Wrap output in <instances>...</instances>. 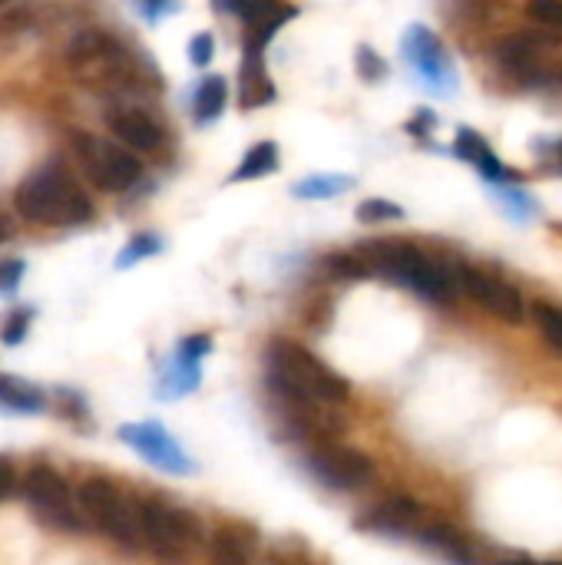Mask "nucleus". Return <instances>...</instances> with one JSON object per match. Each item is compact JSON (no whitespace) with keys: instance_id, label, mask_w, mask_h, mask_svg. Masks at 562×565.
I'll return each instance as SVG.
<instances>
[{"instance_id":"obj_1","label":"nucleus","mask_w":562,"mask_h":565,"mask_svg":"<svg viewBox=\"0 0 562 565\" xmlns=\"http://www.w3.org/2000/svg\"><path fill=\"white\" fill-rule=\"evenodd\" d=\"M265 364H268L265 384L275 397L321 404V407L344 404L351 397V384L298 341L275 338L265 351Z\"/></svg>"},{"instance_id":"obj_2","label":"nucleus","mask_w":562,"mask_h":565,"mask_svg":"<svg viewBox=\"0 0 562 565\" xmlns=\"http://www.w3.org/2000/svg\"><path fill=\"white\" fill-rule=\"evenodd\" d=\"M358 258L368 265V271H378L411 291H417L421 298L434 301V305H454L457 301V281L454 275L437 265L434 258H427L417 245L411 242H371L358 252Z\"/></svg>"},{"instance_id":"obj_3","label":"nucleus","mask_w":562,"mask_h":565,"mask_svg":"<svg viewBox=\"0 0 562 565\" xmlns=\"http://www.w3.org/2000/svg\"><path fill=\"white\" fill-rule=\"evenodd\" d=\"M13 205L26 222L36 225H79L93 218V202L63 166H46L26 175L17 185Z\"/></svg>"},{"instance_id":"obj_4","label":"nucleus","mask_w":562,"mask_h":565,"mask_svg":"<svg viewBox=\"0 0 562 565\" xmlns=\"http://www.w3.org/2000/svg\"><path fill=\"white\" fill-rule=\"evenodd\" d=\"M139 530H142V546H149L156 559L166 565H185L205 543L202 520L192 510L169 507L159 500L139 503Z\"/></svg>"},{"instance_id":"obj_5","label":"nucleus","mask_w":562,"mask_h":565,"mask_svg":"<svg viewBox=\"0 0 562 565\" xmlns=\"http://www.w3.org/2000/svg\"><path fill=\"white\" fill-rule=\"evenodd\" d=\"M76 510L83 523L96 526L99 533L113 536L116 543L139 550L142 546V530H139V507H132L119 487L106 477H89L76 490Z\"/></svg>"},{"instance_id":"obj_6","label":"nucleus","mask_w":562,"mask_h":565,"mask_svg":"<svg viewBox=\"0 0 562 565\" xmlns=\"http://www.w3.org/2000/svg\"><path fill=\"white\" fill-rule=\"evenodd\" d=\"M23 500L26 507L33 510V516L50 526V530H60V533H79L86 523L76 510V497L73 490L66 487V480L46 467V463H36L30 467V473L23 477Z\"/></svg>"},{"instance_id":"obj_7","label":"nucleus","mask_w":562,"mask_h":565,"mask_svg":"<svg viewBox=\"0 0 562 565\" xmlns=\"http://www.w3.org/2000/svg\"><path fill=\"white\" fill-rule=\"evenodd\" d=\"M73 149L79 156V166H83L86 179L96 189L123 192V189H129L142 175V166H139L136 152H129L123 146L103 142V139L86 136V132H73Z\"/></svg>"},{"instance_id":"obj_8","label":"nucleus","mask_w":562,"mask_h":565,"mask_svg":"<svg viewBox=\"0 0 562 565\" xmlns=\"http://www.w3.org/2000/svg\"><path fill=\"white\" fill-rule=\"evenodd\" d=\"M305 467L308 473L328 487V490H338V493H348V490H361L364 483H371L374 477V463L368 454L354 450V447H344V444H335V440H325L318 444L308 457H305Z\"/></svg>"},{"instance_id":"obj_9","label":"nucleus","mask_w":562,"mask_h":565,"mask_svg":"<svg viewBox=\"0 0 562 565\" xmlns=\"http://www.w3.org/2000/svg\"><path fill=\"white\" fill-rule=\"evenodd\" d=\"M116 437L129 450H136L149 467H156L162 473H172V477H192L195 473L192 457L179 447V440L162 424H152V420H146V424H123L116 430Z\"/></svg>"},{"instance_id":"obj_10","label":"nucleus","mask_w":562,"mask_h":565,"mask_svg":"<svg viewBox=\"0 0 562 565\" xmlns=\"http://www.w3.org/2000/svg\"><path fill=\"white\" fill-rule=\"evenodd\" d=\"M460 288L477 305H484L490 315H497L500 321H507V324L523 321L527 305H523V295L510 281H503V278H497L490 271H480V268H460Z\"/></svg>"},{"instance_id":"obj_11","label":"nucleus","mask_w":562,"mask_h":565,"mask_svg":"<svg viewBox=\"0 0 562 565\" xmlns=\"http://www.w3.org/2000/svg\"><path fill=\"white\" fill-rule=\"evenodd\" d=\"M417 526H421V507L411 497H391L358 520L361 533H378V536H407Z\"/></svg>"},{"instance_id":"obj_12","label":"nucleus","mask_w":562,"mask_h":565,"mask_svg":"<svg viewBox=\"0 0 562 565\" xmlns=\"http://www.w3.org/2000/svg\"><path fill=\"white\" fill-rule=\"evenodd\" d=\"M242 20H245V43L252 46H265L275 30L295 17V10L282 0H238V10H235Z\"/></svg>"},{"instance_id":"obj_13","label":"nucleus","mask_w":562,"mask_h":565,"mask_svg":"<svg viewBox=\"0 0 562 565\" xmlns=\"http://www.w3.org/2000/svg\"><path fill=\"white\" fill-rule=\"evenodd\" d=\"M262 50L265 46L245 43V53H242V66H238V103L245 109H258V106H268L275 99V86L268 79Z\"/></svg>"},{"instance_id":"obj_14","label":"nucleus","mask_w":562,"mask_h":565,"mask_svg":"<svg viewBox=\"0 0 562 565\" xmlns=\"http://www.w3.org/2000/svg\"><path fill=\"white\" fill-rule=\"evenodd\" d=\"M109 129L116 132V139L129 149V152H152L162 139L159 126L139 113V109H119L109 116Z\"/></svg>"},{"instance_id":"obj_15","label":"nucleus","mask_w":562,"mask_h":565,"mask_svg":"<svg viewBox=\"0 0 562 565\" xmlns=\"http://www.w3.org/2000/svg\"><path fill=\"white\" fill-rule=\"evenodd\" d=\"M0 407L7 414H43L46 411V394L13 374H0Z\"/></svg>"},{"instance_id":"obj_16","label":"nucleus","mask_w":562,"mask_h":565,"mask_svg":"<svg viewBox=\"0 0 562 565\" xmlns=\"http://www.w3.org/2000/svg\"><path fill=\"white\" fill-rule=\"evenodd\" d=\"M252 550H255V543H252V533L245 526H225L215 533L205 565H248Z\"/></svg>"},{"instance_id":"obj_17","label":"nucleus","mask_w":562,"mask_h":565,"mask_svg":"<svg viewBox=\"0 0 562 565\" xmlns=\"http://www.w3.org/2000/svg\"><path fill=\"white\" fill-rule=\"evenodd\" d=\"M457 152H460L467 162H474L487 179H503V175H507L503 166L497 162V156L487 149V142H484L474 129H460V136H457Z\"/></svg>"},{"instance_id":"obj_18","label":"nucleus","mask_w":562,"mask_h":565,"mask_svg":"<svg viewBox=\"0 0 562 565\" xmlns=\"http://www.w3.org/2000/svg\"><path fill=\"white\" fill-rule=\"evenodd\" d=\"M199 381H202V374H199V364L176 358V364H172V367L166 371V377L159 381V391H156V397H162V401L182 397V394L195 391V387H199Z\"/></svg>"},{"instance_id":"obj_19","label":"nucleus","mask_w":562,"mask_h":565,"mask_svg":"<svg viewBox=\"0 0 562 565\" xmlns=\"http://www.w3.org/2000/svg\"><path fill=\"white\" fill-rule=\"evenodd\" d=\"M417 540L437 553H444L447 559H457V563H470V553H467V543L444 523H431L424 530H417Z\"/></svg>"},{"instance_id":"obj_20","label":"nucleus","mask_w":562,"mask_h":565,"mask_svg":"<svg viewBox=\"0 0 562 565\" xmlns=\"http://www.w3.org/2000/svg\"><path fill=\"white\" fill-rule=\"evenodd\" d=\"M278 169V146L275 142H258L245 152V159L238 162V169L232 172V182H242V179H262L268 172Z\"/></svg>"},{"instance_id":"obj_21","label":"nucleus","mask_w":562,"mask_h":565,"mask_svg":"<svg viewBox=\"0 0 562 565\" xmlns=\"http://www.w3.org/2000/svg\"><path fill=\"white\" fill-rule=\"evenodd\" d=\"M225 96H229L225 79L222 76H205L202 86H199V93H195V122L219 119L222 109H225Z\"/></svg>"},{"instance_id":"obj_22","label":"nucleus","mask_w":562,"mask_h":565,"mask_svg":"<svg viewBox=\"0 0 562 565\" xmlns=\"http://www.w3.org/2000/svg\"><path fill=\"white\" fill-rule=\"evenodd\" d=\"M351 185H354L351 175H311V179L298 182L291 192H295L298 199H331V195L348 192Z\"/></svg>"},{"instance_id":"obj_23","label":"nucleus","mask_w":562,"mask_h":565,"mask_svg":"<svg viewBox=\"0 0 562 565\" xmlns=\"http://www.w3.org/2000/svg\"><path fill=\"white\" fill-rule=\"evenodd\" d=\"M533 321H537L540 334L547 338V344L562 354V308L550 305V301H537L533 305Z\"/></svg>"},{"instance_id":"obj_24","label":"nucleus","mask_w":562,"mask_h":565,"mask_svg":"<svg viewBox=\"0 0 562 565\" xmlns=\"http://www.w3.org/2000/svg\"><path fill=\"white\" fill-rule=\"evenodd\" d=\"M156 252H162V238H156V235H136V238L119 252L116 268H132L136 262H142V258H149V255H156Z\"/></svg>"},{"instance_id":"obj_25","label":"nucleus","mask_w":562,"mask_h":565,"mask_svg":"<svg viewBox=\"0 0 562 565\" xmlns=\"http://www.w3.org/2000/svg\"><path fill=\"white\" fill-rule=\"evenodd\" d=\"M33 23V13L26 7H10L0 17V46H10L20 33H26V26Z\"/></svg>"},{"instance_id":"obj_26","label":"nucleus","mask_w":562,"mask_h":565,"mask_svg":"<svg viewBox=\"0 0 562 565\" xmlns=\"http://www.w3.org/2000/svg\"><path fill=\"white\" fill-rule=\"evenodd\" d=\"M391 218H404V209L388 202V199H368L358 205V222L374 225V222H391Z\"/></svg>"},{"instance_id":"obj_27","label":"nucleus","mask_w":562,"mask_h":565,"mask_svg":"<svg viewBox=\"0 0 562 565\" xmlns=\"http://www.w3.org/2000/svg\"><path fill=\"white\" fill-rule=\"evenodd\" d=\"M30 321H33V311H30V308H17V311H10V315L3 318V324H0V338H3V344H20V341L26 338V331H30Z\"/></svg>"},{"instance_id":"obj_28","label":"nucleus","mask_w":562,"mask_h":565,"mask_svg":"<svg viewBox=\"0 0 562 565\" xmlns=\"http://www.w3.org/2000/svg\"><path fill=\"white\" fill-rule=\"evenodd\" d=\"M325 268H328L331 275H338V278H364V275H371L368 265H364L358 255H344V252L328 255V258H325Z\"/></svg>"},{"instance_id":"obj_29","label":"nucleus","mask_w":562,"mask_h":565,"mask_svg":"<svg viewBox=\"0 0 562 565\" xmlns=\"http://www.w3.org/2000/svg\"><path fill=\"white\" fill-rule=\"evenodd\" d=\"M527 13L543 26H562V0H527Z\"/></svg>"},{"instance_id":"obj_30","label":"nucleus","mask_w":562,"mask_h":565,"mask_svg":"<svg viewBox=\"0 0 562 565\" xmlns=\"http://www.w3.org/2000/svg\"><path fill=\"white\" fill-rule=\"evenodd\" d=\"M358 73H361L368 83H374V79H381V76L388 73V63H384L371 46H361V50H358Z\"/></svg>"},{"instance_id":"obj_31","label":"nucleus","mask_w":562,"mask_h":565,"mask_svg":"<svg viewBox=\"0 0 562 565\" xmlns=\"http://www.w3.org/2000/svg\"><path fill=\"white\" fill-rule=\"evenodd\" d=\"M209 351H212V338H209V334H192V338H185V341L179 344V354H176V358L199 364Z\"/></svg>"},{"instance_id":"obj_32","label":"nucleus","mask_w":562,"mask_h":565,"mask_svg":"<svg viewBox=\"0 0 562 565\" xmlns=\"http://www.w3.org/2000/svg\"><path fill=\"white\" fill-rule=\"evenodd\" d=\"M23 281V262L20 258H7L0 262V295H13Z\"/></svg>"},{"instance_id":"obj_33","label":"nucleus","mask_w":562,"mask_h":565,"mask_svg":"<svg viewBox=\"0 0 562 565\" xmlns=\"http://www.w3.org/2000/svg\"><path fill=\"white\" fill-rule=\"evenodd\" d=\"M189 53H192V63H195V66H205V63L212 60V53H215L212 36H209V33H195L192 43H189Z\"/></svg>"},{"instance_id":"obj_34","label":"nucleus","mask_w":562,"mask_h":565,"mask_svg":"<svg viewBox=\"0 0 562 565\" xmlns=\"http://www.w3.org/2000/svg\"><path fill=\"white\" fill-rule=\"evenodd\" d=\"M17 490V470L10 457H0V503Z\"/></svg>"},{"instance_id":"obj_35","label":"nucleus","mask_w":562,"mask_h":565,"mask_svg":"<svg viewBox=\"0 0 562 565\" xmlns=\"http://www.w3.org/2000/svg\"><path fill=\"white\" fill-rule=\"evenodd\" d=\"M136 7H139L146 17H152V20H156L159 13H169L176 3H172V0H136Z\"/></svg>"},{"instance_id":"obj_36","label":"nucleus","mask_w":562,"mask_h":565,"mask_svg":"<svg viewBox=\"0 0 562 565\" xmlns=\"http://www.w3.org/2000/svg\"><path fill=\"white\" fill-rule=\"evenodd\" d=\"M212 3H215L219 10H232V13L238 10V0H212Z\"/></svg>"},{"instance_id":"obj_37","label":"nucleus","mask_w":562,"mask_h":565,"mask_svg":"<svg viewBox=\"0 0 562 565\" xmlns=\"http://www.w3.org/2000/svg\"><path fill=\"white\" fill-rule=\"evenodd\" d=\"M7 238H10V225H7V222L0 218V242H7Z\"/></svg>"},{"instance_id":"obj_38","label":"nucleus","mask_w":562,"mask_h":565,"mask_svg":"<svg viewBox=\"0 0 562 565\" xmlns=\"http://www.w3.org/2000/svg\"><path fill=\"white\" fill-rule=\"evenodd\" d=\"M556 159H560V166H562V142H556Z\"/></svg>"},{"instance_id":"obj_39","label":"nucleus","mask_w":562,"mask_h":565,"mask_svg":"<svg viewBox=\"0 0 562 565\" xmlns=\"http://www.w3.org/2000/svg\"><path fill=\"white\" fill-rule=\"evenodd\" d=\"M553 232H560L562 235V222H553Z\"/></svg>"},{"instance_id":"obj_40","label":"nucleus","mask_w":562,"mask_h":565,"mask_svg":"<svg viewBox=\"0 0 562 565\" xmlns=\"http://www.w3.org/2000/svg\"><path fill=\"white\" fill-rule=\"evenodd\" d=\"M7 3H13V0H0V10H3V7H7Z\"/></svg>"},{"instance_id":"obj_41","label":"nucleus","mask_w":562,"mask_h":565,"mask_svg":"<svg viewBox=\"0 0 562 565\" xmlns=\"http://www.w3.org/2000/svg\"><path fill=\"white\" fill-rule=\"evenodd\" d=\"M533 565H562V563H533Z\"/></svg>"},{"instance_id":"obj_42","label":"nucleus","mask_w":562,"mask_h":565,"mask_svg":"<svg viewBox=\"0 0 562 565\" xmlns=\"http://www.w3.org/2000/svg\"><path fill=\"white\" fill-rule=\"evenodd\" d=\"M278 565H298V563H278Z\"/></svg>"}]
</instances>
